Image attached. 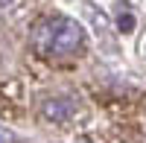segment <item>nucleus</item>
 Masks as SVG:
<instances>
[{
	"instance_id": "5",
	"label": "nucleus",
	"mask_w": 146,
	"mask_h": 143,
	"mask_svg": "<svg viewBox=\"0 0 146 143\" xmlns=\"http://www.w3.org/2000/svg\"><path fill=\"white\" fill-rule=\"evenodd\" d=\"M0 143H12V137H9V132H3V128H0Z\"/></svg>"
},
{
	"instance_id": "4",
	"label": "nucleus",
	"mask_w": 146,
	"mask_h": 143,
	"mask_svg": "<svg viewBox=\"0 0 146 143\" xmlns=\"http://www.w3.org/2000/svg\"><path fill=\"white\" fill-rule=\"evenodd\" d=\"M117 26L123 29V32H131V29H135V15H131V12H120Z\"/></svg>"
},
{
	"instance_id": "6",
	"label": "nucleus",
	"mask_w": 146,
	"mask_h": 143,
	"mask_svg": "<svg viewBox=\"0 0 146 143\" xmlns=\"http://www.w3.org/2000/svg\"><path fill=\"white\" fill-rule=\"evenodd\" d=\"M73 143H91L88 137H76V140H73Z\"/></svg>"
},
{
	"instance_id": "2",
	"label": "nucleus",
	"mask_w": 146,
	"mask_h": 143,
	"mask_svg": "<svg viewBox=\"0 0 146 143\" xmlns=\"http://www.w3.org/2000/svg\"><path fill=\"white\" fill-rule=\"evenodd\" d=\"M73 114H76V102H73L70 97H47V99L41 102V117H44V123L64 126Z\"/></svg>"
},
{
	"instance_id": "7",
	"label": "nucleus",
	"mask_w": 146,
	"mask_h": 143,
	"mask_svg": "<svg viewBox=\"0 0 146 143\" xmlns=\"http://www.w3.org/2000/svg\"><path fill=\"white\" fill-rule=\"evenodd\" d=\"M12 3H15V0H0V6H12Z\"/></svg>"
},
{
	"instance_id": "1",
	"label": "nucleus",
	"mask_w": 146,
	"mask_h": 143,
	"mask_svg": "<svg viewBox=\"0 0 146 143\" xmlns=\"http://www.w3.org/2000/svg\"><path fill=\"white\" fill-rule=\"evenodd\" d=\"M85 44V32L73 18H53V29H50V47H47V58H67L76 56Z\"/></svg>"
},
{
	"instance_id": "3",
	"label": "nucleus",
	"mask_w": 146,
	"mask_h": 143,
	"mask_svg": "<svg viewBox=\"0 0 146 143\" xmlns=\"http://www.w3.org/2000/svg\"><path fill=\"white\" fill-rule=\"evenodd\" d=\"M50 29H53V18H41L38 23L32 26V35H29V44L35 56L47 58V47H50Z\"/></svg>"
}]
</instances>
